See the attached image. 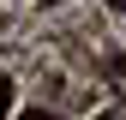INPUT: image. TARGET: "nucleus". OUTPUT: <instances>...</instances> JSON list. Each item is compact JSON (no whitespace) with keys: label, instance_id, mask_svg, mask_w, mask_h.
I'll list each match as a JSON object with an SVG mask.
<instances>
[{"label":"nucleus","instance_id":"1","mask_svg":"<svg viewBox=\"0 0 126 120\" xmlns=\"http://www.w3.org/2000/svg\"><path fill=\"white\" fill-rule=\"evenodd\" d=\"M6 102H12V84L0 78V120H6Z\"/></svg>","mask_w":126,"mask_h":120},{"label":"nucleus","instance_id":"2","mask_svg":"<svg viewBox=\"0 0 126 120\" xmlns=\"http://www.w3.org/2000/svg\"><path fill=\"white\" fill-rule=\"evenodd\" d=\"M18 120H54V114H42V108H30V114H18Z\"/></svg>","mask_w":126,"mask_h":120},{"label":"nucleus","instance_id":"3","mask_svg":"<svg viewBox=\"0 0 126 120\" xmlns=\"http://www.w3.org/2000/svg\"><path fill=\"white\" fill-rule=\"evenodd\" d=\"M102 120H120V114H102Z\"/></svg>","mask_w":126,"mask_h":120}]
</instances>
